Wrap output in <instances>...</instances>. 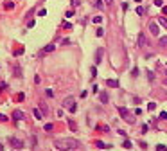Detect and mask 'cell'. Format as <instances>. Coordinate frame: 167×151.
<instances>
[{
	"mask_svg": "<svg viewBox=\"0 0 167 151\" xmlns=\"http://www.w3.org/2000/svg\"><path fill=\"white\" fill-rule=\"evenodd\" d=\"M54 146H56L57 149L74 151V149H79V140H76V139H61V140H56Z\"/></svg>",
	"mask_w": 167,
	"mask_h": 151,
	"instance_id": "obj_1",
	"label": "cell"
},
{
	"mask_svg": "<svg viewBox=\"0 0 167 151\" xmlns=\"http://www.w3.org/2000/svg\"><path fill=\"white\" fill-rule=\"evenodd\" d=\"M119 113H120V115L124 117V121H126V122H129V124H133V122H135V117H133V113H129V112H128V108H124V106H119Z\"/></svg>",
	"mask_w": 167,
	"mask_h": 151,
	"instance_id": "obj_2",
	"label": "cell"
},
{
	"mask_svg": "<svg viewBox=\"0 0 167 151\" xmlns=\"http://www.w3.org/2000/svg\"><path fill=\"white\" fill-rule=\"evenodd\" d=\"M137 45H138L140 49H147V47H149V40H147V34L140 33V34H138V38H137Z\"/></svg>",
	"mask_w": 167,
	"mask_h": 151,
	"instance_id": "obj_3",
	"label": "cell"
},
{
	"mask_svg": "<svg viewBox=\"0 0 167 151\" xmlns=\"http://www.w3.org/2000/svg\"><path fill=\"white\" fill-rule=\"evenodd\" d=\"M74 104H76V99H74V97H67L65 101H63V106H65L67 110H70Z\"/></svg>",
	"mask_w": 167,
	"mask_h": 151,
	"instance_id": "obj_4",
	"label": "cell"
},
{
	"mask_svg": "<svg viewBox=\"0 0 167 151\" xmlns=\"http://www.w3.org/2000/svg\"><path fill=\"white\" fill-rule=\"evenodd\" d=\"M13 119H14V121H24V119H25V115H24V112L14 110V112H13Z\"/></svg>",
	"mask_w": 167,
	"mask_h": 151,
	"instance_id": "obj_5",
	"label": "cell"
},
{
	"mask_svg": "<svg viewBox=\"0 0 167 151\" xmlns=\"http://www.w3.org/2000/svg\"><path fill=\"white\" fill-rule=\"evenodd\" d=\"M102 52H104L102 49H97V50H95V65H99V63H101V59H102Z\"/></svg>",
	"mask_w": 167,
	"mask_h": 151,
	"instance_id": "obj_6",
	"label": "cell"
},
{
	"mask_svg": "<svg viewBox=\"0 0 167 151\" xmlns=\"http://www.w3.org/2000/svg\"><path fill=\"white\" fill-rule=\"evenodd\" d=\"M149 31H151V34L158 36V25H156L155 22H151V24H149Z\"/></svg>",
	"mask_w": 167,
	"mask_h": 151,
	"instance_id": "obj_7",
	"label": "cell"
},
{
	"mask_svg": "<svg viewBox=\"0 0 167 151\" xmlns=\"http://www.w3.org/2000/svg\"><path fill=\"white\" fill-rule=\"evenodd\" d=\"M106 85L110 88H117L119 86V79H106Z\"/></svg>",
	"mask_w": 167,
	"mask_h": 151,
	"instance_id": "obj_8",
	"label": "cell"
},
{
	"mask_svg": "<svg viewBox=\"0 0 167 151\" xmlns=\"http://www.w3.org/2000/svg\"><path fill=\"white\" fill-rule=\"evenodd\" d=\"M33 113H34V117H36V121H41V119H43V112L38 110V108H34Z\"/></svg>",
	"mask_w": 167,
	"mask_h": 151,
	"instance_id": "obj_9",
	"label": "cell"
},
{
	"mask_svg": "<svg viewBox=\"0 0 167 151\" xmlns=\"http://www.w3.org/2000/svg\"><path fill=\"white\" fill-rule=\"evenodd\" d=\"M11 144H13V147H16V149H20V147L24 146V142L18 140V139H11Z\"/></svg>",
	"mask_w": 167,
	"mask_h": 151,
	"instance_id": "obj_10",
	"label": "cell"
},
{
	"mask_svg": "<svg viewBox=\"0 0 167 151\" xmlns=\"http://www.w3.org/2000/svg\"><path fill=\"white\" fill-rule=\"evenodd\" d=\"M95 146H97V147H101V149H108V147H110L108 144H104V142H102V140H95Z\"/></svg>",
	"mask_w": 167,
	"mask_h": 151,
	"instance_id": "obj_11",
	"label": "cell"
},
{
	"mask_svg": "<svg viewBox=\"0 0 167 151\" xmlns=\"http://www.w3.org/2000/svg\"><path fill=\"white\" fill-rule=\"evenodd\" d=\"M95 7H97L99 11H102V9H104V2H102V0H95Z\"/></svg>",
	"mask_w": 167,
	"mask_h": 151,
	"instance_id": "obj_12",
	"label": "cell"
},
{
	"mask_svg": "<svg viewBox=\"0 0 167 151\" xmlns=\"http://www.w3.org/2000/svg\"><path fill=\"white\" fill-rule=\"evenodd\" d=\"M99 97H101V102H108V94H106V92H101V95H99Z\"/></svg>",
	"mask_w": 167,
	"mask_h": 151,
	"instance_id": "obj_13",
	"label": "cell"
},
{
	"mask_svg": "<svg viewBox=\"0 0 167 151\" xmlns=\"http://www.w3.org/2000/svg\"><path fill=\"white\" fill-rule=\"evenodd\" d=\"M158 22H160V25H162V27H165V29H167V18H165V16L158 18Z\"/></svg>",
	"mask_w": 167,
	"mask_h": 151,
	"instance_id": "obj_14",
	"label": "cell"
},
{
	"mask_svg": "<svg viewBox=\"0 0 167 151\" xmlns=\"http://www.w3.org/2000/svg\"><path fill=\"white\" fill-rule=\"evenodd\" d=\"M68 126H70V130H72V131H76V130H77V126H76V122H74L72 119H68Z\"/></svg>",
	"mask_w": 167,
	"mask_h": 151,
	"instance_id": "obj_15",
	"label": "cell"
},
{
	"mask_svg": "<svg viewBox=\"0 0 167 151\" xmlns=\"http://www.w3.org/2000/svg\"><path fill=\"white\" fill-rule=\"evenodd\" d=\"M160 47H167V36L160 38Z\"/></svg>",
	"mask_w": 167,
	"mask_h": 151,
	"instance_id": "obj_16",
	"label": "cell"
},
{
	"mask_svg": "<svg viewBox=\"0 0 167 151\" xmlns=\"http://www.w3.org/2000/svg\"><path fill=\"white\" fill-rule=\"evenodd\" d=\"M147 79H149L151 83L155 81V72H151V70H147Z\"/></svg>",
	"mask_w": 167,
	"mask_h": 151,
	"instance_id": "obj_17",
	"label": "cell"
},
{
	"mask_svg": "<svg viewBox=\"0 0 167 151\" xmlns=\"http://www.w3.org/2000/svg\"><path fill=\"white\" fill-rule=\"evenodd\" d=\"M147 110H149V112L156 110V102H147Z\"/></svg>",
	"mask_w": 167,
	"mask_h": 151,
	"instance_id": "obj_18",
	"label": "cell"
},
{
	"mask_svg": "<svg viewBox=\"0 0 167 151\" xmlns=\"http://www.w3.org/2000/svg\"><path fill=\"white\" fill-rule=\"evenodd\" d=\"M52 50H54V45L50 43V45H47V47L43 49V52H52Z\"/></svg>",
	"mask_w": 167,
	"mask_h": 151,
	"instance_id": "obj_19",
	"label": "cell"
},
{
	"mask_svg": "<svg viewBox=\"0 0 167 151\" xmlns=\"http://www.w3.org/2000/svg\"><path fill=\"white\" fill-rule=\"evenodd\" d=\"M95 36H97V38H102V36H104V31L99 27V29H97V33H95Z\"/></svg>",
	"mask_w": 167,
	"mask_h": 151,
	"instance_id": "obj_20",
	"label": "cell"
},
{
	"mask_svg": "<svg viewBox=\"0 0 167 151\" xmlns=\"http://www.w3.org/2000/svg\"><path fill=\"white\" fill-rule=\"evenodd\" d=\"M4 7H5V9H13V7H14V4H13V2H5Z\"/></svg>",
	"mask_w": 167,
	"mask_h": 151,
	"instance_id": "obj_21",
	"label": "cell"
},
{
	"mask_svg": "<svg viewBox=\"0 0 167 151\" xmlns=\"http://www.w3.org/2000/svg\"><path fill=\"white\" fill-rule=\"evenodd\" d=\"M54 130V124H45V131H52Z\"/></svg>",
	"mask_w": 167,
	"mask_h": 151,
	"instance_id": "obj_22",
	"label": "cell"
},
{
	"mask_svg": "<svg viewBox=\"0 0 167 151\" xmlns=\"http://www.w3.org/2000/svg\"><path fill=\"white\" fill-rule=\"evenodd\" d=\"M165 149H167V147L163 146V144H158V146H156V151H165Z\"/></svg>",
	"mask_w": 167,
	"mask_h": 151,
	"instance_id": "obj_23",
	"label": "cell"
},
{
	"mask_svg": "<svg viewBox=\"0 0 167 151\" xmlns=\"http://www.w3.org/2000/svg\"><path fill=\"white\" fill-rule=\"evenodd\" d=\"M45 94H47V97H52V95H54V92H52L50 88H47V90H45Z\"/></svg>",
	"mask_w": 167,
	"mask_h": 151,
	"instance_id": "obj_24",
	"label": "cell"
},
{
	"mask_svg": "<svg viewBox=\"0 0 167 151\" xmlns=\"http://www.w3.org/2000/svg\"><path fill=\"white\" fill-rule=\"evenodd\" d=\"M20 54H24V47H22V49H16V50H14V56H20Z\"/></svg>",
	"mask_w": 167,
	"mask_h": 151,
	"instance_id": "obj_25",
	"label": "cell"
},
{
	"mask_svg": "<svg viewBox=\"0 0 167 151\" xmlns=\"http://www.w3.org/2000/svg\"><path fill=\"white\" fill-rule=\"evenodd\" d=\"M137 15H144V7H140V5H137Z\"/></svg>",
	"mask_w": 167,
	"mask_h": 151,
	"instance_id": "obj_26",
	"label": "cell"
},
{
	"mask_svg": "<svg viewBox=\"0 0 167 151\" xmlns=\"http://www.w3.org/2000/svg\"><path fill=\"white\" fill-rule=\"evenodd\" d=\"M90 72H92V76H94V78L97 76V68H95V67H92V68H90Z\"/></svg>",
	"mask_w": 167,
	"mask_h": 151,
	"instance_id": "obj_27",
	"label": "cell"
},
{
	"mask_svg": "<svg viewBox=\"0 0 167 151\" xmlns=\"http://www.w3.org/2000/svg\"><path fill=\"white\" fill-rule=\"evenodd\" d=\"M40 108H41V112H43V113H47V106H45V102H41Z\"/></svg>",
	"mask_w": 167,
	"mask_h": 151,
	"instance_id": "obj_28",
	"label": "cell"
},
{
	"mask_svg": "<svg viewBox=\"0 0 167 151\" xmlns=\"http://www.w3.org/2000/svg\"><path fill=\"white\" fill-rule=\"evenodd\" d=\"M124 147H126V149H129V147H131V142H129V140H124Z\"/></svg>",
	"mask_w": 167,
	"mask_h": 151,
	"instance_id": "obj_29",
	"label": "cell"
},
{
	"mask_svg": "<svg viewBox=\"0 0 167 151\" xmlns=\"http://www.w3.org/2000/svg\"><path fill=\"white\" fill-rule=\"evenodd\" d=\"M101 22H102L101 16H95V18H94V24H101Z\"/></svg>",
	"mask_w": 167,
	"mask_h": 151,
	"instance_id": "obj_30",
	"label": "cell"
},
{
	"mask_svg": "<svg viewBox=\"0 0 167 151\" xmlns=\"http://www.w3.org/2000/svg\"><path fill=\"white\" fill-rule=\"evenodd\" d=\"M162 4H163L162 0H155V5H156V7H162Z\"/></svg>",
	"mask_w": 167,
	"mask_h": 151,
	"instance_id": "obj_31",
	"label": "cell"
},
{
	"mask_svg": "<svg viewBox=\"0 0 167 151\" xmlns=\"http://www.w3.org/2000/svg\"><path fill=\"white\" fill-rule=\"evenodd\" d=\"M68 112H70V113H76V112H77V106H76V104H74V106H72V108H70V110H68Z\"/></svg>",
	"mask_w": 167,
	"mask_h": 151,
	"instance_id": "obj_32",
	"label": "cell"
},
{
	"mask_svg": "<svg viewBox=\"0 0 167 151\" xmlns=\"http://www.w3.org/2000/svg\"><path fill=\"white\" fill-rule=\"evenodd\" d=\"M79 2H81V0H72V5H74V7H77Z\"/></svg>",
	"mask_w": 167,
	"mask_h": 151,
	"instance_id": "obj_33",
	"label": "cell"
},
{
	"mask_svg": "<svg viewBox=\"0 0 167 151\" xmlns=\"http://www.w3.org/2000/svg\"><path fill=\"white\" fill-rule=\"evenodd\" d=\"M160 119H167V112H162L160 113Z\"/></svg>",
	"mask_w": 167,
	"mask_h": 151,
	"instance_id": "obj_34",
	"label": "cell"
},
{
	"mask_svg": "<svg viewBox=\"0 0 167 151\" xmlns=\"http://www.w3.org/2000/svg\"><path fill=\"white\" fill-rule=\"evenodd\" d=\"M0 121L4 122V121H7V117H5V115H2V113H0Z\"/></svg>",
	"mask_w": 167,
	"mask_h": 151,
	"instance_id": "obj_35",
	"label": "cell"
},
{
	"mask_svg": "<svg viewBox=\"0 0 167 151\" xmlns=\"http://www.w3.org/2000/svg\"><path fill=\"white\" fill-rule=\"evenodd\" d=\"M104 2H106L108 5H111V4H113V0H104Z\"/></svg>",
	"mask_w": 167,
	"mask_h": 151,
	"instance_id": "obj_36",
	"label": "cell"
},
{
	"mask_svg": "<svg viewBox=\"0 0 167 151\" xmlns=\"http://www.w3.org/2000/svg\"><path fill=\"white\" fill-rule=\"evenodd\" d=\"M163 83H165V85H167V79H163Z\"/></svg>",
	"mask_w": 167,
	"mask_h": 151,
	"instance_id": "obj_37",
	"label": "cell"
},
{
	"mask_svg": "<svg viewBox=\"0 0 167 151\" xmlns=\"http://www.w3.org/2000/svg\"><path fill=\"white\" fill-rule=\"evenodd\" d=\"M165 76H167V67H165Z\"/></svg>",
	"mask_w": 167,
	"mask_h": 151,
	"instance_id": "obj_38",
	"label": "cell"
}]
</instances>
